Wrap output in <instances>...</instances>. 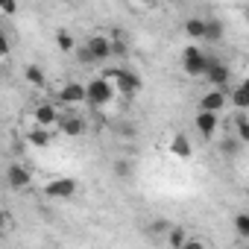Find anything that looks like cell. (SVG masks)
Returning a JSON list of instances; mask_svg holds the SVG:
<instances>
[{
    "mask_svg": "<svg viewBox=\"0 0 249 249\" xmlns=\"http://www.w3.org/2000/svg\"><path fill=\"white\" fill-rule=\"evenodd\" d=\"M208 59L211 56H205L199 47H194V44H188L185 50H182V68H185V73L188 76H205V71H208Z\"/></svg>",
    "mask_w": 249,
    "mask_h": 249,
    "instance_id": "cell-2",
    "label": "cell"
},
{
    "mask_svg": "<svg viewBox=\"0 0 249 249\" xmlns=\"http://www.w3.org/2000/svg\"><path fill=\"white\" fill-rule=\"evenodd\" d=\"M194 123H196V132H199L205 141H211V138H214V132H217L220 117H217V114H211V111H196Z\"/></svg>",
    "mask_w": 249,
    "mask_h": 249,
    "instance_id": "cell-10",
    "label": "cell"
},
{
    "mask_svg": "<svg viewBox=\"0 0 249 249\" xmlns=\"http://www.w3.org/2000/svg\"><path fill=\"white\" fill-rule=\"evenodd\" d=\"M114 132H117V135H123V138H135V132H138V129L132 126V123H126V120H117V123H114Z\"/></svg>",
    "mask_w": 249,
    "mask_h": 249,
    "instance_id": "cell-23",
    "label": "cell"
},
{
    "mask_svg": "<svg viewBox=\"0 0 249 249\" xmlns=\"http://www.w3.org/2000/svg\"><path fill=\"white\" fill-rule=\"evenodd\" d=\"M30 182H33V176H30V170H27L21 161H12V164L6 167V185H9L12 191H27Z\"/></svg>",
    "mask_w": 249,
    "mask_h": 249,
    "instance_id": "cell-6",
    "label": "cell"
},
{
    "mask_svg": "<svg viewBox=\"0 0 249 249\" xmlns=\"http://www.w3.org/2000/svg\"><path fill=\"white\" fill-rule=\"evenodd\" d=\"M76 59L82 62V65H94V56H91V50L82 44V47H76Z\"/></svg>",
    "mask_w": 249,
    "mask_h": 249,
    "instance_id": "cell-26",
    "label": "cell"
},
{
    "mask_svg": "<svg viewBox=\"0 0 249 249\" xmlns=\"http://www.w3.org/2000/svg\"><path fill=\"white\" fill-rule=\"evenodd\" d=\"M114 88H117V94H123V97H135V94L144 88V82H141L138 73H132L129 68H123L120 76H117V82H114Z\"/></svg>",
    "mask_w": 249,
    "mask_h": 249,
    "instance_id": "cell-7",
    "label": "cell"
},
{
    "mask_svg": "<svg viewBox=\"0 0 249 249\" xmlns=\"http://www.w3.org/2000/svg\"><path fill=\"white\" fill-rule=\"evenodd\" d=\"M27 141H30L33 147H50V144H53V132H50V129H41V126H33V129L27 132Z\"/></svg>",
    "mask_w": 249,
    "mask_h": 249,
    "instance_id": "cell-15",
    "label": "cell"
},
{
    "mask_svg": "<svg viewBox=\"0 0 249 249\" xmlns=\"http://www.w3.org/2000/svg\"><path fill=\"white\" fill-rule=\"evenodd\" d=\"M0 9H3L6 15H12V12H15V3H9V0H6V3H0Z\"/></svg>",
    "mask_w": 249,
    "mask_h": 249,
    "instance_id": "cell-30",
    "label": "cell"
},
{
    "mask_svg": "<svg viewBox=\"0 0 249 249\" xmlns=\"http://www.w3.org/2000/svg\"><path fill=\"white\" fill-rule=\"evenodd\" d=\"M6 53H9V38L0 33V56H6Z\"/></svg>",
    "mask_w": 249,
    "mask_h": 249,
    "instance_id": "cell-29",
    "label": "cell"
},
{
    "mask_svg": "<svg viewBox=\"0 0 249 249\" xmlns=\"http://www.w3.org/2000/svg\"><path fill=\"white\" fill-rule=\"evenodd\" d=\"M132 173V161H126V159H120V161H114V176H120V179H126Z\"/></svg>",
    "mask_w": 249,
    "mask_h": 249,
    "instance_id": "cell-25",
    "label": "cell"
},
{
    "mask_svg": "<svg viewBox=\"0 0 249 249\" xmlns=\"http://www.w3.org/2000/svg\"><path fill=\"white\" fill-rule=\"evenodd\" d=\"M205 79L211 82V88L223 91V88L229 85V79H231V71H229V65H223L220 59H208V71H205Z\"/></svg>",
    "mask_w": 249,
    "mask_h": 249,
    "instance_id": "cell-3",
    "label": "cell"
},
{
    "mask_svg": "<svg viewBox=\"0 0 249 249\" xmlns=\"http://www.w3.org/2000/svg\"><path fill=\"white\" fill-rule=\"evenodd\" d=\"M182 249H205V240H199V237H188V243H185Z\"/></svg>",
    "mask_w": 249,
    "mask_h": 249,
    "instance_id": "cell-27",
    "label": "cell"
},
{
    "mask_svg": "<svg viewBox=\"0 0 249 249\" xmlns=\"http://www.w3.org/2000/svg\"><path fill=\"white\" fill-rule=\"evenodd\" d=\"M185 33L191 38H205V18H188L185 21Z\"/></svg>",
    "mask_w": 249,
    "mask_h": 249,
    "instance_id": "cell-17",
    "label": "cell"
},
{
    "mask_svg": "<svg viewBox=\"0 0 249 249\" xmlns=\"http://www.w3.org/2000/svg\"><path fill=\"white\" fill-rule=\"evenodd\" d=\"M85 94H88V103H91L94 108H100V106H108V103L114 100L117 88H114L106 76H94V79L85 85Z\"/></svg>",
    "mask_w": 249,
    "mask_h": 249,
    "instance_id": "cell-1",
    "label": "cell"
},
{
    "mask_svg": "<svg viewBox=\"0 0 249 249\" xmlns=\"http://www.w3.org/2000/svg\"><path fill=\"white\" fill-rule=\"evenodd\" d=\"M246 21H249V9H246Z\"/></svg>",
    "mask_w": 249,
    "mask_h": 249,
    "instance_id": "cell-32",
    "label": "cell"
},
{
    "mask_svg": "<svg viewBox=\"0 0 249 249\" xmlns=\"http://www.w3.org/2000/svg\"><path fill=\"white\" fill-rule=\"evenodd\" d=\"M188 237H191V234H188L182 226H170V231H167V243H170L173 249H182V246L188 243Z\"/></svg>",
    "mask_w": 249,
    "mask_h": 249,
    "instance_id": "cell-16",
    "label": "cell"
},
{
    "mask_svg": "<svg viewBox=\"0 0 249 249\" xmlns=\"http://www.w3.org/2000/svg\"><path fill=\"white\" fill-rule=\"evenodd\" d=\"M24 79H27L33 88H47V73H44L38 65H27V68H24Z\"/></svg>",
    "mask_w": 249,
    "mask_h": 249,
    "instance_id": "cell-14",
    "label": "cell"
},
{
    "mask_svg": "<svg viewBox=\"0 0 249 249\" xmlns=\"http://www.w3.org/2000/svg\"><path fill=\"white\" fill-rule=\"evenodd\" d=\"M234 231H237L240 237H246V240H249V211H243V214H237V217H234Z\"/></svg>",
    "mask_w": 249,
    "mask_h": 249,
    "instance_id": "cell-22",
    "label": "cell"
},
{
    "mask_svg": "<svg viewBox=\"0 0 249 249\" xmlns=\"http://www.w3.org/2000/svg\"><path fill=\"white\" fill-rule=\"evenodd\" d=\"M223 38V24L217 21V18H211V21H205V41H211V44H217Z\"/></svg>",
    "mask_w": 249,
    "mask_h": 249,
    "instance_id": "cell-19",
    "label": "cell"
},
{
    "mask_svg": "<svg viewBox=\"0 0 249 249\" xmlns=\"http://www.w3.org/2000/svg\"><path fill=\"white\" fill-rule=\"evenodd\" d=\"M44 194H47L50 199H71V196L76 194V182H73L71 176H62V179H50V182L44 185Z\"/></svg>",
    "mask_w": 249,
    "mask_h": 249,
    "instance_id": "cell-4",
    "label": "cell"
},
{
    "mask_svg": "<svg viewBox=\"0 0 249 249\" xmlns=\"http://www.w3.org/2000/svg\"><path fill=\"white\" fill-rule=\"evenodd\" d=\"M220 150H223V156H226V159L237 156V150H240V141H237V135H229V138L220 144Z\"/></svg>",
    "mask_w": 249,
    "mask_h": 249,
    "instance_id": "cell-21",
    "label": "cell"
},
{
    "mask_svg": "<svg viewBox=\"0 0 249 249\" xmlns=\"http://www.w3.org/2000/svg\"><path fill=\"white\" fill-rule=\"evenodd\" d=\"M114 56H126V41L114 38Z\"/></svg>",
    "mask_w": 249,
    "mask_h": 249,
    "instance_id": "cell-28",
    "label": "cell"
},
{
    "mask_svg": "<svg viewBox=\"0 0 249 249\" xmlns=\"http://www.w3.org/2000/svg\"><path fill=\"white\" fill-rule=\"evenodd\" d=\"M33 120H36V126H41V129H50V126H59L62 111H59L53 103H41V106L33 111Z\"/></svg>",
    "mask_w": 249,
    "mask_h": 249,
    "instance_id": "cell-8",
    "label": "cell"
},
{
    "mask_svg": "<svg viewBox=\"0 0 249 249\" xmlns=\"http://www.w3.org/2000/svg\"><path fill=\"white\" fill-rule=\"evenodd\" d=\"M85 47L91 50V56H94V62H103V59H108V56H114V38H108V36H91L88 41H85Z\"/></svg>",
    "mask_w": 249,
    "mask_h": 249,
    "instance_id": "cell-5",
    "label": "cell"
},
{
    "mask_svg": "<svg viewBox=\"0 0 249 249\" xmlns=\"http://www.w3.org/2000/svg\"><path fill=\"white\" fill-rule=\"evenodd\" d=\"M229 103H231V106H234L237 111H246V108H249V94H246V91H243V88L237 85V88H234V91L229 94Z\"/></svg>",
    "mask_w": 249,
    "mask_h": 249,
    "instance_id": "cell-20",
    "label": "cell"
},
{
    "mask_svg": "<svg viewBox=\"0 0 249 249\" xmlns=\"http://www.w3.org/2000/svg\"><path fill=\"white\" fill-rule=\"evenodd\" d=\"M59 129H62V135H68V138H79V135L85 132V120L76 117V114H62Z\"/></svg>",
    "mask_w": 249,
    "mask_h": 249,
    "instance_id": "cell-13",
    "label": "cell"
},
{
    "mask_svg": "<svg viewBox=\"0 0 249 249\" xmlns=\"http://www.w3.org/2000/svg\"><path fill=\"white\" fill-rule=\"evenodd\" d=\"M234 129H237V141H249V120L246 117H234Z\"/></svg>",
    "mask_w": 249,
    "mask_h": 249,
    "instance_id": "cell-24",
    "label": "cell"
},
{
    "mask_svg": "<svg viewBox=\"0 0 249 249\" xmlns=\"http://www.w3.org/2000/svg\"><path fill=\"white\" fill-rule=\"evenodd\" d=\"M56 47H59L62 53H76V41H73V36H71L68 30H59V33H56Z\"/></svg>",
    "mask_w": 249,
    "mask_h": 249,
    "instance_id": "cell-18",
    "label": "cell"
},
{
    "mask_svg": "<svg viewBox=\"0 0 249 249\" xmlns=\"http://www.w3.org/2000/svg\"><path fill=\"white\" fill-rule=\"evenodd\" d=\"M59 100H62L65 106H76V103L88 100V94H85V85H79V82H68V85H62V91H59Z\"/></svg>",
    "mask_w": 249,
    "mask_h": 249,
    "instance_id": "cell-12",
    "label": "cell"
},
{
    "mask_svg": "<svg viewBox=\"0 0 249 249\" xmlns=\"http://www.w3.org/2000/svg\"><path fill=\"white\" fill-rule=\"evenodd\" d=\"M226 103H229V94L211 88L208 94H202V100H199V111H211V114H217V111L226 108Z\"/></svg>",
    "mask_w": 249,
    "mask_h": 249,
    "instance_id": "cell-9",
    "label": "cell"
},
{
    "mask_svg": "<svg viewBox=\"0 0 249 249\" xmlns=\"http://www.w3.org/2000/svg\"><path fill=\"white\" fill-rule=\"evenodd\" d=\"M240 88H243V91L249 94V76H243V79H240Z\"/></svg>",
    "mask_w": 249,
    "mask_h": 249,
    "instance_id": "cell-31",
    "label": "cell"
},
{
    "mask_svg": "<svg viewBox=\"0 0 249 249\" xmlns=\"http://www.w3.org/2000/svg\"><path fill=\"white\" fill-rule=\"evenodd\" d=\"M167 147H170V156H176V159H182V161H188V159L194 156V144H191V138H188L185 132H176Z\"/></svg>",
    "mask_w": 249,
    "mask_h": 249,
    "instance_id": "cell-11",
    "label": "cell"
}]
</instances>
